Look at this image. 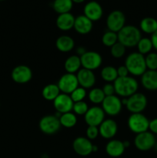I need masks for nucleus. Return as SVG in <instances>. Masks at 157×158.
<instances>
[{
	"instance_id": "nucleus-33",
	"label": "nucleus",
	"mask_w": 157,
	"mask_h": 158,
	"mask_svg": "<svg viewBox=\"0 0 157 158\" xmlns=\"http://www.w3.org/2000/svg\"><path fill=\"white\" fill-rule=\"evenodd\" d=\"M126 46H123L119 42H117L112 47H110V53L112 57L115 59H119L123 57L126 53Z\"/></svg>"
},
{
	"instance_id": "nucleus-3",
	"label": "nucleus",
	"mask_w": 157,
	"mask_h": 158,
	"mask_svg": "<svg viewBox=\"0 0 157 158\" xmlns=\"http://www.w3.org/2000/svg\"><path fill=\"white\" fill-rule=\"evenodd\" d=\"M125 66L129 73L134 77H141L147 70L145 56L138 52H133L127 56L125 60Z\"/></svg>"
},
{
	"instance_id": "nucleus-18",
	"label": "nucleus",
	"mask_w": 157,
	"mask_h": 158,
	"mask_svg": "<svg viewBox=\"0 0 157 158\" xmlns=\"http://www.w3.org/2000/svg\"><path fill=\"white\" fill-rule=\"evenodd\" d=\"M78 86L85 89H92L95 84V76L93 71L82 68L76 74Z\"/></svg>"
},
{
	"instance_id": "nucleus-34",
	"label": "nucleus",
	"mask_w": 157,
	"mask_h": 158,
	"mask_svg": "<svg viewBox=\"0 0 157 158\" xmlns=\"http://www.w3.org/2000/svg\"><path fill=\"white\" fill-rule=\"evenodd\" d=\"M86 95H87L86 89L78 86L76 89L72 91V94H70V97L74 103H76V102L84 101V99L86 98Z\"/></svg>"
},
{
	"instance_id": "nucleus-16",
	"label": "nucleus",
	"mask_w": 157,
	"mask_h": 158,
	"mask_svg": "<svg viewBox=\"0 0 157 158\" xmlns=\"http://www.w3.org/2000/svg\"><path fill=\"white\" fill-rule=\"evenodd\" d=\"M83 15L92 22L99 21L103 17V9L97 1H89L85 5Z\"/></svg>"
},
{
	"instance_id": "nucleus-38",
	"label": "nucleus",
	"mask_w": 157,
	"mask_h": 158,
	"mask_svg": "<svg viewBox=\"0 0 157 158\" xmlns=\"http://www.w3.org/2000/svg\"><path fill=\"white\" fill-rule=\"evenodd\" d=\"M102 89H103V93H104L106 97L115 95V87H114V85L112 83H106L103 86V87L102 88Z\"/></svg>"
},
{
	"instance_id": "nucleus-8",
	"label": "nucleus",
	"mask_w": 157,
	"mask_h": 158,
	"mask_svg": "<svg viewBox=\"0 0 157 158\" xmlns=\"http://www.w3.org/2000/svg\"><path fill=\"white\" fill-rule=\"evenodd\" d=\"M106 26L108 30L119 32L126 26V16L120 10H113L106 18Z\"/></svg>"
},
{
	"instance_id": "nucleus-27",
	"label": "nucleus",
	"mask_w": 157,
	"mask_h": 158,
	"mask_svg": "<svg viewBox=\"0 0 157 158\" xmlns=\"http://www.w3.org/2000/svg\"><path fill=\"white\" fill-rule=\"evenodd\" d=\"M73 7L72 0H54L52 2V8L55 12L60 14L70 12Z\"/></svg>"
},
{
	"instance_id": "nucleus-25",
	"label": "nucleus",
	"mask_w": 157,
	"mask_h": 158,
	"mask_svg": "<svg viewBox=\"0 0 157 158\" xmlns=\"http://www.w3.org/2000/svg\"><path fill=\"white\" fill-rule=\"evenodd\" d=\"M140 31L146 34H153L157 31V20L152 17H145L140 21Z\"/></svg>"
},
{
	"instance_id": "nucleus-2",
	"label": "nucleus",
	"mask_w": 157,
	"mask_h": 158,
	"mask_svg": "<svg viewBox=\"0 0 157 158\" xmlns=\"http://www.w3.org/2000/svg\"><path fill=\"white\" fill-rule=\"evenodd\" d=\"M117 35L118 42L129 48L136 46L142 38L140 29L132 25H126L119 32H117Z\"/></svg>"
},
{
	"instance_id": "nucleus-4",
	"label": "nucleus",
	"mask_w": 157,
	"mask_h": 158,
	"mask_svg": "<svg viewBox=\"0 0 157 158\" xmlns=\"http://www.w3.org/2000/svg\"><path fill=\"white\" fill-rule=\"evenodd\" d=\"M127 124L132 133L138 134L149 131V120L143 113L132 114L128 118Z\"/></svg>"
},
{
	"instance_id": "nucleus-45",
	"label": "nucleus",
	"mask_w": 157,
	"mask_h": 158,
	"mask_svg": "<svg viewBox=\"0 0 157 158\" xmlns=\"http://www.w3.org/2000/svg\"><path fill=\"white\" fill-rule=\"evenodd\" d=\"M98 151V147H97L96 145L93 144V147H92V153L95 152V151Z\"/></svg>"
},
{
	"instance_id": "nucleus-22",
	"label": "nucleus",
	"mask_w": 157,
	"mask_h": 158,
	"mask_svg": "<svg viewBox=\"0 0 157 158\" xmlns=\"http://www.w3.org/2000/svg\"><path fill=\"white\" fill-rule=\"evenodd\" d=\"M75 17L71 12L60 14L56 19V26L62 31H69L74 27Z\"/></svg>"
},
{
	"instance_id": "nucleus-11",
	"label": "nucleus",
	"mask_w": 157,
	"mask_h": 158,
	"mask_svg": "<svg viewBox=\"0 0 157 158\" xmlns=\"http://www.w3.org/2000/svg\"><path fill=\"white\" fill-rule=\"evenodd\" d=\"M57 85L59 88L60 92L70 95L72 91L78 86L76 75L68 73L63 74L58 80Z\"/></svg>"
},
{
	"instance_id": "nucleus-13",
	"label": "nucleus",
	"mask_w": 157,
	"mask_h": 158,
	"mask_svg": "<svg viewBox=\"0 0 157 158\" xmlns=\"http://www.w3.org/2000/svg\"><path fill=\"white\" fill-rule=\"evenodd\" d=\"M11 77L15 83L18 84H25L32 80V69L26 65H18L12 69Z\"/></svg>"
},
{
	"instance_id": "nucleus-44",
	"label": "nucleus",
	"mask_w": 157,
	"mask_h": 158,
	"mask_svg": "<svg viewBox=\"0 0 157 158\" xmlns=\"http://www.w3.org/2000/svg\"><path fill=\"white\" fill-rule=\"evenodd\" d=\"M123 143H124V146L126 148H129L130 146V143H129V140H125V141H123Z\"/></svg>"
},
{
	"instance_id": "nucleus-6",
	"label": "nucleus",
	"mask_w": 157,
	"mask_h": 158,
	"mask_svg": "<svg viewBox=\"0 0 157 158\" xmlns=\"http://www.w3.org/2000/svg\"><path fill=\"white\" fill-rule=\"evenodd\" d=\"M148 104L147 97L142 93H135L128 97L126 106L131 114L143 113L146 110Z\"/></svg>"
},
{
	"instance_id": "nucleus-40",
	"label": "nucleus",
	"mask_w": 157,
	"mask_h": 158,
	"mask_svg": "<svg viewBox=\"0 0 157 158\" xmlns=\"http://www.w3.org/2000/svg\"><path fill=\"white\" fill-rule=\"evenodd\" d=\"M149 130L151 133L157 135V118H154L153 120H149Z\"/></svg>"
},
{
	"instance_id": "nucleus-24",
	"label": "nucleus",
	"mask_w": 157,
	"mask_h": 158,
	"mask_svg": "<svg viewBox=\"0 0 157 158\" xmlns=\"http://www.w3.org/2000/svg\"><path fill=\"white\" fill-rule=\"evenodd\" d=\"M81 60L77 55H72L68 57L64 63L65 70L68 73H77L79 69H82Z\"/></svg>"
},
{
	"instance_id": "nucleus-35",
	"label": "nucleus",
	"mask_w": 157,
	"mask_h": 158,
	"mask_svg": "<svg viewBox=\"0 0 157 158\" xmlns=\"http://www.w3.org/2000/svg\"><path fill=\"white\" fill-rule=\"evenodd\" d=\"M146 65L147 69L149 70H157V53L151 52L145 56Z\"/></svg>"
},
{
	"instance_id": "nucleus-42",
	"label": "nucleus",
	"mask_w": 157,
	"mask_h": 158,
	"mask_svg": "<svg viewBox=\"0 0 157 158\" xmlns=\"http://www.w3.org/2000/svg\"><path fill=\"white\" fill-rule=\"evenodd\" d=\"M86 52V49L84 46H78L76 49V55L78 56H83L85 52Z\"/></svg>"
},
{
	"instance_id": "nucleus-19",
	"label": "nucleus",
	"mask_w": 157,
	"mask_h": 158,
	"mask_svg": "<svg viewBox=\"0 0 157 158\" xmlns=\"http://www.w3.org/2000/svg\"><path fill=\"white\" fill-rule=\"evenodd\" d=\"M93 27V22L88 19L86 15H79L75 19L73 29L75 32L81 35H86L92 31Z\"/></svg>"
},
{
	"instance_id": "nucleus-15",
	"label": "nucleus",
	"mask_w": 157,
	"mask_h": 158,
	"mask_svg": "<svg viewBox=\"0 0 157 158\" xmlns=\"http://www.w3.org/2000/svg\"><path fill=\"white\" fill-rule=\"evenodd\" d=\"M74 102L71 99L70 95L66 94H61L54 100L53 106L57 113L60 114L72 111Z\"/></svg>"
},
{
	"instance_id": "nucleus-21",
	"label": "nucleus",
	"mask_w": 157,
	"mask_h": 158,
	"mask_svg": "<svg viewBox=\"0 0 157 158\" xmlns=\"http://www.w3.org/2000/svg\"><path fill=\"white\" fill-rule=\"evenodd\" d=\"M126 148L123 141L119 140H111L106 143V152L109 157H119L123 155L125 152Z\"/></svg>"
},
{
	"instance_id": "nucleus-36",
	"label": "nucleus",
	"mask_w": 157,
	"mask_h": 158,
	"mask_svg": "<svg viewBox=\"0 0 157 158\" xmlns=\"http://www.w3.org/2000/svg\"><path fill=\"white\" fill-rule=\"evenodd\" d=\"M89 106L85 101H80L74 103L72 110L75 115L84 116L89 110Z\"/></svg>"
},
{
	"instance_id": "nucleus-5",
	"label": "nucleus",
	"mask_w": 157,
	"mask_h": 158,
	"mask_svg": "<svg viewBox=\"0 0 157 158\" xmlns=\"http://www.w3.org/2000/svg\"><path fill=\"white\" fill-rule=\"evenodd\" d=\"M59 118L55 115H46L40 119L38 128L46 135H53L61 128Z\"/></svg>"
},
{
	"instance_id": "nucleus-30",
	"label": "nucleus",
	"mask_w": 157,
	"mask_h": 158,
	"mask_svg": "<svg viewBox=\"0 0 157 158\" xmlns=\"http://www.w3.org/2000/svg\"><path fill=\"white\" fill-rule=\"evenodd\" d=\"M105 97L106 96L102 88H92L88 94V98L89 101L93 104H102Z\"/></svg>"
},
{
	"instance_id": "nucleus-10",
	"label": "nucleus",
	"mask_w": 157,
	"mask_h": 158,
	"mask_svg": "<svg viewBox=\"0 0 157 158\" xmlns=\"http://www.w3.org/2000/svg\"><path fill=\"white\" fill-rule=\"evenodd\" d=\"M80 60L83 68L92 71L99 68L103 63L102 56L95 51H86L80 56Z\"/></svg>"
},
{
	"instance_id": "nucleus-17",
	"label": "nucleus",
	"mask_w": 157,
	"mask_h": 158,
	"mask_svg": "<svg viewBox=\"0 0 157 158\" xmlns=\"http://www.w3.org/2000/svg\"><path fill=\"white\" fill-rule=\"evenodd\" d=\"M98 127L99 135L107 140L113 138L118 132V124L112 119H105Z\"/></svg>"
},
{
	"instance_id": "nucleus-41",
	"label": "nucleus",
	"mask_w": 157,
	"mask_h": 158,
	"mask_svg": "<svg viewBox=\"0 0 157 158\" xmlns=\"http://www.w3.org/2000/svg\"><path fill=\"white\" fill-rule=\"evenodd\" d=\"M150 40L152 41L153 49H155L157 51V31H155L153 34L151 35Z\"/></svg>"
},
{
	"instance_id": "nucleus-12",
	"label": "nucleus",
	"mask_w": 157,
	"mask_h": 158,
	"mask_svg": "<svg viewBox=\"0 0 157 158\" xmlns=\"http://www.w3.org/2000/svg\"><path fill=\"white\" fill-rule=\"evenodd\" d=\"M105 116L106 114L103 108L99 106H93L89 108L84 115V120L88 126L99 127L105 120Z\"/></svg>"
},
{
	"instance_id": "nucleus-9",
	"label": "nucleus",
	"mask_w": 157,
	"mask_h": 158,
	"mask_svg": "<svg viewBox=\"0 0 157 158\" xmlns=\"http://www.w3.org/2000/svg\"><path fill=\"white\" fill-rule=\"evenodd\" d=\"M155 142V135L149 131L136 134L134 139L135 147L141 151H147L153 148Z\"/></svg>"
},
{
	"instance_id": "nucleus-28",
	"label": "nucleus",
	"mask_w": 157,
	"mask_h": 158,
	"mask_svg": "<svg viewBox=\"0 0 157 158\" xmlns=\"http://www.w3.org/2000/svg\"><path fill=\"white\" fill-rule=\"evenodd\" d=\"M102 79L106 83H114L118 78L117 69L112 66H106L102 69L100 73Z\"/></svg>"
},
{
	"instance_id": "nucleus-23",
	"label": "nucleus",
	"mask_w": 157,
	"mask_h": 158,
	"mask_svg": "<svg viewBox=\"0 0 157 158\" xmlns=\"http://www.w3.org/2000/svg\"><path fill=\"white\" fill-rule=\"evenodd\" d=\"M57 49L62 52H69L75 47V41L69 35H63L58 37L55 41Z\"/></svg>"
},
{
	"instance_id": "nucleus-7",
	"label": "nucleus",
	"mask_w": 157,
	"mask_h": 158,
	"mask_svg": "<svg viewBox=\"0 0 157 158\" xmlns=\"http://www.w3.org/2000/svg\"><path fill=\"white\" fill-rule=\"evenodd\" d=\"M123 106L122 100L115 95L106 97L102 103V108L105 114L111 117L119 115L122 111Z\"/></svg>"
},
{
	"instance_id": "nucleus-14",
	"label": "nucleus",
	"mask_w": 157,
	"mask_h": 158,
	"mask_svg": "<svg viewBox=\"0 0 157 158\" xmlns=\"http://www.w3.org/2000/svg\"><path fill=\"white\" fill-rule=\"evenodd\" d=\"M93 143L85 137H78L72 142V148L78 155L86 157L92 153Z\"/></svg>"
},
{
	"instance_id": "nucleus-39",
	"label": "nucleus",
	"mask_w": 157,
	"mask_h": 158,
	"mask_svg": "<svg viewBox=\"0 0 157 158\" xmlns=\"http://www.w3.org/2000/svg\"><path fill=\"white\" fill-rule=\"evenodd\" d=\"M117 69V73H118V77H126L129 76V71L125 65L119 66Z\"/></svg>"
},
{
	"instance_id": "nucleus-37",
	"label": "nucleus",
	"mask_w": 157,
	"mask_h": 158,
	"mask_svg": "<svg viewBox=\"0 0 157 158\" xmlns=\"http://www.w3.org/2000/svg\"><path fill=\"white\" fill-rule=\"evenodd\" d=\"M86 137L89 140H92L96 139L99 135V131L98 127L94 126H88L87 129H86Z\"/></svg>"
},
{
	"instance_id": "nucleus-26",
	"label": "nucleus",
	"mask_w": 157,
	"mask_h": 158,
	"mask_svg": "<svg viewBox=\"0 0 157 158\" xmlns=\"http://www.w3.org/2000/svg\"><path fill=\"white\" fill-rule=\"evenodd\" d=\"M61 94L58 85L54 83H49L44 86L42 91V97L48 101H54L55 98Z\"/></svg>"
},
{
	"instance_id": "nucleus-32",
	"label": "nucleus",
	"mask_w": 157,
	"mask_h": 158,
	"mask_svg": "<svg viewBox=\"0 0 157 158\" xmlns=\"http://www.w3.org/2000/svg\"><path fill=\"white\" fill-rule=\"evenodd\" d=\"M117 42H118V35L116 32L112 31H106L102 36V43L106 47H112Z\"/></svg>"
},
{
	"instance_id": "nucleus-29",
	"label": "nucleus",
	"mask_w": 157,
	"mask_h": 158,
	"mask_svg": "<svg viewBox=\"0 0 157 158\" xmlns=\"http://www.w3.org/2000/svg\"><path fill=\"white\" fill-rule=\"evenodd\" d=\"M59 121L62 127L66 128H72L74 127L77 123V117L74 113L71 111L61 114L59 117Z\"/></svg>"
},
{
	"instance_id": "nucleus-46",
	"label": "nucleus",
	"mask_w": 157,
	"mask_h": 158,
	"mask_svg": "<svg viewBox=\"0 0 157 158\" xmlns=\"http://www.w3.org/2000/svg\"><path fill=\"white\" fill-rule=\"evenodd\" d=\"M0 1H4V0H0Z\"/></svg>"
},
{
	"instance_id": "nucleus-1",
	"label": "nucleus",
	"mask_w": 157,
	"mask_h": 158,
	"mask_svg": "<svg viewBox=\"0 0 157 158\" xmlns=\"http://www.w3.org/2000/svg\"><path fill=\"white\" fill-rule=\"evenodd\" d=\"M115 94L123 98H128L137 93L139 83L134 77L128 76L126 77H118L113 83Z\"/></svg>"
},
{
	"instance_id": "nucleus-20",
	"label": "nucleus",
	"mask_w": 157,
	"mask_h": 158,
	"mask_svg": "<svg viewBox=\"0 0 157 158\" xmlns=\"http://www.w3.org/2000/svg\"><path fill=\"white\" fill-rule=\"evenodd\" d=\"M141 84L147 90H157V70L147 69L141 76Z\"/></svg>"
},
{
	"instance_id": "nucleus-43",
	"label": "nucleus",
	"mask_w": 157,
	"mask_h": 158,
	"mask_svg": "<svg viewBox=\"0 0 157 158\" xmlns=\"http://www.w3.org/2000/svg\"><path fill=\"white\" fill-rule=\"evenodd\" d=\"M73 3H76V4H81V3L84 2L86 0H72Z\"/></svg>"
},
{
	"instance_id": "nucleus-31",
	"label": "nucleus",
	"mask_w": 157,
	"mask_h": 158,
	"mask_svg": "<svg viewBox=\"0 0 157 158\" xmlns=\"http://www.w3.org/2000/svg\"><path fill=\"white\" fill-rule=\"evenodd\" d=\"M136 46L138 52L143 56H146L147 54H149V52H152V49H153L150 38H147V37H143V38L142 37Z\"/></svg>"
}]
</instances>
